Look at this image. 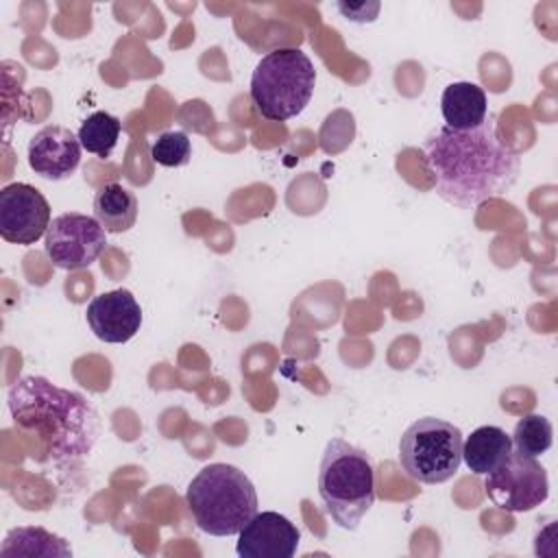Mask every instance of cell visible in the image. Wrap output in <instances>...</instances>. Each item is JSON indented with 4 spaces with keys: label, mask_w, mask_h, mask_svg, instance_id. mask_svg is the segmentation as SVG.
Masks as SVG:
<instances>
[{
    "label": "cell",
    "mask_w": 558,
    "mask_h": 558,
    "mask_svg": "<svg viewBox=\"0 0 558 558\" xmlns=\"http://www.w3.org/2000/svg\"><path fill=\"white\" fill-rule=\"evenodd\" d=\"M423 153L436 194L462 209L504 196L521 172V159L499 135L493 113L466 131L438 126L427 135Z\"/></svg>",
    "instance_id": "cell-1"
},
{
    "label": "cell",
    "mask_w": 558,
    "mask_h": 558,
    "mask_svg": "<svg viewBox=\"0 0 558 558\" xmlns=\"http://www.w3.org/2000/svg\"><path fill=\"white\" fill-rule=\"evenodd\" d=\"M9 410L20 429L39 436L46 460L61 469L81 464L100 436L94 405L83 395L39 375L20 377L9 388Z\"/></svg>",
    "instance_id": "cell-2"
},
{
    "label": "cell",
    "mask_w": 558,
    "mask_h": 558,
    "mask_svg": "<svg viewBox=\"0 0 558 558\" xmlns=\"http://www.w3.org/2000/svg\"><path fill=\"white\" fill-rule=\"evenodd\" d=\"M187 510L198 530L233 536L257 514V493L244 471L227 462L203 466L185 493Z\"/></svg>",
    "instance_id": "cell-3"
},
{
    "label": "cell",
    "mask_w": 558,
    "mask_h": 558,
    "mask_svg": "<svg viewBox=\"0 0 558 558\" xmlns=\"http://www.w3.org/2000/svg\"><path fill=\"white\" fill-rule=\"evenodd\" d=\"M318 495L336 525L355 530L375 504L371 456L342 438H331L318 466Z\"/></svg>",
    "instance_id": "cell-4"
},
{
    "label": "cell",
    "mask_w": 558,
    "mask_h": 558,
    "mask_svg": "<svg viewBox=\"0 0 558 558\" xmlns=\"http://www.w3.org/2000/svg\"><path fill=\"white\" fill-rule=\"evenodd\" d=\"M314 85V63L301 48H275L253 70L251 100L262 118L283 122L310 105Z\"/></svg>",
    "instance_id": "cell-5"
},
{
    "label": "cell",
    "mask_w": 558,
    "mask_h": 558,
    "mask_svg": "<svg viewBox=\"0 0 558 558\" xmlns=\"http://www.w3.org/2000/svg\"><path fill=\"white\" fill-rule=\"evenodd\" d=\"M462 432L449 421L423 416L399 440V462L405 475L421 484L451 480L462 462Z\"/></svg>",
    "instance_id": "cell-6"
},
{
    "label": "cell",
    "mask_w": 558,
    "mask_h": 558,
    "mask_svg": "<svg viewBox=\"0 0 558 558\" xmlns=\"http://www.w3.org/2000/svg\"><path fill=\"white\" fill-rule=\"evenodd\" d=\"M484 490L506 512H527L549 497L547 471L536 458L512 451L497 469L486 473Z\"/></svg>",
    "instance_id": "cell-7"
},
{
    "label": "cell",
    "mask_w": 558,
    "mask_h": 558,
    "mask_svg": "<svg viewBox=\"0 0 558 558\" xmlns=\"http://www.w3.org/2000/svg\"><path fill=\"white\" fill-rule=\"evenodd\" d=\"M105 233L94 216L68 211L52 218L44 235V248L57 268L83 270L102 255L107 246Z\"/></svg>",
    "instance_id": "cell-8"
},
{
    "label": "cell",
    "mask_w": 558,
    "mask_h": 558,
    "mask_svg": "<svg viewBox=\"0 0 558 558\" xmlns=\"http://www.w3.org/2000/svg\"><path fill=\"white\" fill-rule=\"evenodd\" d=\"M46 196L28 183H9L0 190V235L11 244H35L50 227Z\"/></svg>",
    "instance_id": "cell-9"
},
{
    "label": "cell",
    "mask_w": 558,
    "mask_h": 558,
    "mask_svg": "<svg viewBox=\"0 0 558 558\" xmlns=\"http://www.w3.org/2000/svg\"><path fill=\"white\" fill-rule=\"evenodd\" d=\"M301 541L299 527L283 514L257 512L238 534L240 558H292Z\"/></svg>",
    "instance_id": "cell-10"
},
{
    "label": "cell",
    "mask_w": 558,
    "mask_h": 558,
    "mask_svg": "<svg viewBox=\"0 0 558 558\" xmlns=\"http://www.w3.org/2000/svg\"><path fill=\"white\" fill-rule=\"evenodd\" d=\"M85 318L98 340L122 344L140 331L142 307L129 290L118 288L96 294L87 305Z\"/></svg>",
    "instance_id": "cell-11"
},
{
    "label": "cell",
    "mask_w": 558,
    "mask_h": 558,
    "mask_svg": "<svg viewBox=\"0 0 558 558\" xmlns=\"http://www.w3.org/2000/svg\"><path fill=\"white\" fill-rule=\"evenodd\" d=\"M81 148L78 135L68 126L48 124L28 142V166L41 179L61 181L78 168Z\"/></svg>",
    "instance_id": "cell-12"
},
{
    "label": "cell",
    "mask_w": 558,
    "mask_h": 558,
    "mask_svg": "<svg viewBox=\"0 0 558 558\" xmlns=\"http://www.w3.org/2000/svg\"><path fill=\"white\" fill-rule=\"evenodd\" d=\"M440 111L445 124L458 131L480 126L488 116V100L480 85L469 81L449 83L440 96Z\"/></svg>",
    "instance_id": "cell-13"
},
{
    "label": "cell",
    "mask_w": 558,
    "mask_h": 558,
    "mask_svg": "<svg viewBox=\"0 0 558 558\" xmlns=\"http://www.w3.org/2000/svg\"><path fill=\"white\" fill-rule=\"evenodd\" d=\"M512 453V438L497 425H482L462 440V460L469 471L486 475Z\"/></svg>",
    "instance_id": "cell-14"
},
{
    "label": "cell",
    "mask_w": 558,
    "mask_h": 558,
    "mask_svg": "<svg viewBox=\"0 0 558 558\" xmlns=\"http://www.w3.org/2000/svg\"><path fill=\"white\" fill-rule=\"evenodd\" d=\"M137 198L120 183H105L94 196V218L109 233H124L137 220Z\"/></svg>",
    "instance_id": "cell-15"
},
{
    "label": "cell",
    "mask_w": 558,
    "mask_h": 558,
    "mask_svg": "<svg viewBox=\"0 0 558 558\" xmlns=\"http://www.w3.org/2000/svg\"><path fill=\"white\" fill-rule=\"evenodd\" d=\"M0 556H72V549L61 536L50 534L44 527L24 525L13 527L0 547Z\"/></svg>",
    "instance_id": "cell-16"
},
{
    "label": "cell",
    "mask_w": 558,
    "mask_h": 558,
    "mask_svg": "<svg viewBox=\"0 0 558 558\" xmlns=\"http://www.w3.org/2000/svg\"><path fill=\"white\" fill-rule=\"evenodd\" d=\"M122 124L116 116L107 111H94L87 116L78 129V142L81 146L98 157H109L120 140Z\"/></svg>",
    "instance_id": "cell-17"
},
{
    "label": "cell",
    "mask_w": 558,
    "mask_h": 558,
    "mask_svg": "<svg viewBox=\"0 0 558 558\" xmlns=\"http://www.w3.org/2000/svg\"><path fill=\"white\" fill-rule=\"evenodd\" d=\"M512 451L525 458H541L554 442V427L543 414H527L514 425Z\"/></svg>",
    "instance_id": "cell-18"
},
{
    "label": "cell",
    "mask_w": 558,
    "mask_h": 558,
    "mask_svg": "<svg viewBox=\"0 0 558 558\" xmlns=\"http://www.w3.org/2000/svg\"><path fill=\"white\" fill-rule=\"evenodd\" d=\"M192 157V142L183 131H163L150 144V159L163 168L185 166Z\"/></svg>",
    "instance_id": "cell-19"
}]
</instances>
